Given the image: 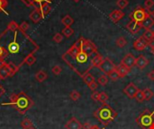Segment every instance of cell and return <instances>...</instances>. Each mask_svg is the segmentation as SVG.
I'll list each match as a JSON object with an SVG mask.
<instances>
[{"label":"cell","instance_id":"7bdbcfd3","mask_svg":"<svg viewBox=\"0 0 154 129\" xmlns=\"http://www.w3.org/2000/svg\"><path fill=\"white\" fill-rule=\"evenodd\" d=\"M154 5V0H145L144 2V8L147 11H150V9Z\"/></svg>","mask_w":154,"mask_h":129},{"label":"cell","instance_id":"74e56055","mask_svg":"<svg viewBox=\"0 0 154 129\" xmlns=\"http://www.w3.org/2000/svg\"><path fill=\"white\" fill-rule=\"evenodd\" d=\"M128 4H129V0H117L116 2V4L120 8V10L125 9L128 5Z\"/></svg>","mask_w":154,"mask_h":129},{"label":"cell","instance_id":"f35d334b","mask_svg":"<svg viewBox=\"0 0 154 129\" xmlns=\"http://www.w3.org/2000/svg\"><path fill=\"white\" fill-rule=\"evenodd\" d=\"M112 81H117V80H119L120 79V76H119V75H118V73H117V71H116V69H115L114 71H112L108 75H107Z\"/></svg>","mask_w":154,"mask_h":129},{"label":"cell","instance_id":"f907efd6","mask_svg":"<svg viewBox=\"0 0 154 129\" xmlns=\"http://www.w3.org/2000/svg\"><path fill=\"white\" fill-rule=\"evenodd\" d=\"M147 76H148V78H149L151 81H154V70L149 72L148 75H147Z\"/></svg>","mask_w":154,"mask_h":129},{"label":"cell","instance_id":"44dd1931","mask_svg":"<svg viewBox=\"0 0 154 129\" xmlns=\"http://www.w3.org/2000/svg\"><path fill=\"white\" fill-rule=\"evenodd\" d=\"M40 9H41V12L43 15V17H45L51 10V4L50 3H47V2H44L43 4H42L41 5H39Z\"/></svg>","mask_w":154,"mask_h":129},{"label":"cell","instance_id":"9a60e30c","mask_svg":"<svg viewBox=\"0 0 154 129\" xmlns=\"http://www.w3.org/2000/svg\"><path fill=\"white\" fill-rule=\"evenodd\" d=\"M66 129H82L81 123L76 119V118H71L65 125Z\"/></svg>","mask_w":154,"mask_h":129},{"label":"cell","instance_id":"3957f363","mask_svg":"<svg viewBox=\"0 0 154 129\" xmlns=\"http://www.w3.org/2000/svg\"><path fill=\"white\" fill-rule=\"evenodd\" d=\"M10 101L6 103H2L3 106H11L15 110H17L21 115L25 114L33 105V101L23 92L19 93H13L9 97Z\"/></svg>","mask_w":154,"mask_h":129},{"label":"cell","instance_id":"e0dca14e","mask_svg":"<svg viewBox=\"0 0 154 129\" xmlns=\"http://www.w3.org/2000/svg\"><path fill=\"white\" fill-rule=\"evenodd\" d=\"M103 61H104V57L100 54H98V53L95 54L93 56V57L91 58V66H92V68L93 67L99 68L100 66L102 65Z\"/></svg>","mask_w":154,"mask_h":129},{"label":"cell","instance_id":"8d00e7d4","mask_svg":"<svg viewBox=\"0 0 154 129\" xmlns=\"http://www.w3.org/2000/svg\"><path fill=\"white\" fill-rule=\"evenodd\" d=\"M102 104H106V101H108V95L106 94V92H99V100H98Z\"/></svg>","mask_w":154,"mask_h":129},{"label":"cell","instance_id":"60d3db41","mask_svg":"<svg viewBox=\"0 0 154 129\" xmlns=\"http://www.w3.org/2000/svg\"><path fill=\"white\" fill-rule=\"evenodd\" d=\"M29 27H30V25H29V23L27 22H23L20 25H19V30L21 31H23V32H26V31L29 29Z\"/></svg>","mask_w":154,"mask_h":129},{"label":"cell","instance_id":"ab89813d","mask_svg":"<svg viewBox=\"0 0 154 129\" xmlns=\"http://www.w3.org/2000/svg\"><path fill=\"white\" fill-rule=\"evenodd\" d=\"M51 72H52V74L55 75H60V73L62 72V68H61V66L56 65V66H54L51 68Z\"/></svg>","mask_w":154,"mask_h":129},{"label":"cell","instance_id":"6125c7cd","mask_svg":"<svg viewBox=\"0 0 154 129\" xmlns=\"http://www.w3.org/2000/svg\"><path fill=\"white\" fill-rule=\"evenodd\" d=\"M153 38H154V31H153Z\"/></svg>","mask_w":154,"mask_h":129},{"label":"cell","instance_id":"681fc988","mask_svg":"<svg viewBox=\"0 0 154 129\" xmlns=\"http://www.w3.org/2000/svg\"><path fill=\"white\" fill-rule=\"evenodd\" d=\"M33 1H34L35 4H39V5H41L42 4V2H47V3H50V4L52 2V0H33Z\"/></svg>","mask_w":154,"mask_h":129},{"label":"cell","instance_id":"f6af8a7d","mask_svg":"<svg viewBox=\"0 0 154 129\" xmlns=\"http://www.w3.org/2000/svg\"><path fill=\"white\" fill-rule=\"evenodd\" d=\"M26 6H31V7H37L33 0H21Z\"/></svg>","mask_w":154,"mask_h":129},{"label":"cell","instance_id":"cb8c5ba5","mask_svg":"<svg viewBox=\"0 0 154 129\" xmlns=\"http://www.w3.org/2000/svg\"><path fill=\"white\" fill-rule=\"evenodd\" d=\"M7 66H8L9 71H10V77L14 76V75L18 72V70L20 69V67H19L17 65H15V64H14V63H12V62L7 63Z\"/></svg>","mask_w":154,"mask_h":129},{"label":"cell","instance_id":"e575fe53","mask_svg":"<svg viewBox=\"0 0 154 129\" xmlns=\"http://www.w3.org/2000/svg\"><path fill=\"white\" fill-rule=\"evenodd\" d=\"M138 102H143L145 101V98H144V94H143V92L142 90H139L138 92L136 93L135 95V98H134Z\"/></svg>","mask_w":154,"mask_h":129},{"label":"cell","instance_id":"52a82bcc","mask_svg":"<svg viewBox=\"0 0 154 129\" xmlns=\"http://www.w3.org/2000/svg\"><path fill=\"white\" fill-rule=\"evenodd\" d=\"M116 68V66L115 65V63L109 57L104 58V61H103L102 65L99 67V69L101 70V72H103L104 75H108Z\"/></svg>","mask_w":154,"mask_h":129},{"label":"cell","instance_id":"5bb4252c","mask_svg":"<svg viewBox=\"0 0 154 129\" xmlns=\"http://www.w3.org/2000/svg\"><path fill=\"white\" fill-rule=\"evenodd\" d=\"M149 63H150L149 59L143 55H140L138 57H136V60H135V66L141 70L144 69L149 65Z\"/></svg>","mask_w":154,"mask_h":129},{"label":"cell","instance_id":"b9f144b4","mask_svg":"<svg viewBox=\"0 0 154 129\" xmlns=\"http://www.w3.org/2000/svg\"><path fill=\"white\" fill-rule=\"evenodd\" d=\"M62 40H63V35H62V33H56V34L53 36V38H52V40H53L54 42H56V43H60V42L62 41Z\"/></svg>","mask_w":154,"mask_h":129},{"label":"cell","instance_id":"1f68e13d","mask_svg":"<svg viewBox=\"0 0 154 129\" xmlns=\"http://www.w3.org/2000/svg\"><path fill=\"white\" fill-rule=\"evenodd\" d=\"M97 82H98V84H99L100 85L105 86V85H106L107 83H108V76H107L106 75H102L97 79Z\"/></svg>","mask_w":154,"mask_h":129},{"label":"cell","instance_id":"11a10c76","mask_svg":"<svg viewBox=\"0 0 154 129\" xmlns=\"http://www.w3.org/2000/svg\"><path fill=\"white\" fill-rule=\"evenodd\" d=\"M91 129H102V128H99V127H97V126H93Z\"/></svg>","mask_w":154,"mask_h":129},{"label":"cell","instance_id":"be15d7a7","mask_svg":"<svg viewBox=\"0 0 154 129\" xmlns=\"http://www.w3.org/2000/svg\"><path fill=\"white\" fill-rule=\"evenodd\" d=\"M0 80H1V78H0Z\"/></svg>","mask_w":154,"mask_h":129},{"label":"cell","instance_id":"9f6ffc18","mask_svg":"<svg viewBox=\"0 0 154 129\" xmlns=\"http://www.w3.org/2000/svg\"><path fill=\"white\" fill-rule=\"evenodd\" d=\"M150 13H151V16L154 19V10L153 11H152V12H150Z\"/></svg>","mask_w":154,"mask_h":129},{"label":"cell","instance_id":"db71d44e","mask_svg":"<svg viewBox=\"0 0 154 129\" xmlns=\"http://www.w3.org/2000/svg\"><path fill=\"white\" fill-rule=\"evenodd\" d=\"M6 62H5V60H4V59H2V58H0V68L5 64Z\"/></svg>","mask_w":154,"mask_h":129},{"label":"cell","instance_id":"9c48e42d","mask_svg":"<svg viewBox=\"0 0 154 129\" xmlns=\"http://www.w3.org/2000/svg\"><path fill=\"white\" fill-rule=\"evenodd\" d=\"M135 60H136V57H134V56L133 54L128 53L124 57V58L121 61V64H123L126 67L132 69L135 66Z\"/></svg>","mask_w":154,"mask_h":129},{"label":"cell","instance_id":"91938a15","mask_svg":"<svg viewBox=\"0 0 154 129\" xmlns=\"http://www.w3.org/2000/svg\"><path fill=\"white\" fill-rule=\"evenodd\" d=\"M28 129H36L35 128H33V127H32V128H28Z\"/></svg>","mask_w":154,"mask_h":129},{"label":"cell","instance_id":"4316f807","mask_svg":"<svg viewBox=\"0 0 154 129\" xmlns=\"http://www.w3.org/2000/svg\"><path fill=\"white\" fill-rule=\"evenodd\" d=\"M148 42L149 41H151V40H154L153 38V31L151 30V29H149V30H145V31L143 32V34L142 35Z\"/></svg>","mask_w":154,"mask_h":129},{"label":"cell","instance_id":"7dc6e473","mask_svg":"<svg viewBox=\"0 0 154 129\" xmlns=\"http://www.w3.org/2000/svg\"><path fill=\"white\" fill-rule=\"evenodd\" d=\"M91 99H92L94 101H97L99 100V92H94L91 94Z\"/></svg>","mask_w":154,"mask_h":129},{"label":"cell","instance_id":"816d5d0a","mask_svg":"<svg viewBox=\"0 0 154 129\" xmlns=\"http://www.w3.org/2000/svg\"><path fill=\"white\" fill-rule=\"evenodd\" d=\"M148 46L151 48V51H153L154 50V40H151V41H149V42H148Z\"/></svg>","mask_w":154,"mask_h":129},{"label":"cell","instance_id":"83f0119b","mask_svg":"<svg viewBox=\"0 0 154 129\" xmlns=\"http://www.w3.org/2000/svg\"><path fill=\"white\" fill-rule=\"evenodd\" d=\"M6 30H7V31H15L19 30V25L17 24L16 22L11 21V22L8 23V25H7V27H6Z\"/></svg>","mask_w":154,"mask_h":129},{"label":"cell","instance_id":"ee69618b","mask_svg":"<svg viewBox=\"0 0 154 129\" xmlns=\"http://www.w3.org/2000/svg\"><path fill=\"white\" fill-rule=\"evenodd\" d=\"M8 5L7 0H0V13L1 12H5V8Z\"/></svg>","mask_w":154,"mask_h":129},{"label":"cell","instance_id":"6f0895ef","mask_svg":"<svg viewBox=\"0 0 154 129\" xmlns=\"http://www.w3.org/2000/svg\"><path fill=\"white\" fill-rule=\"evenodd\" d=\"M151 129H154V121H153V124H152V128Z\"/></svg>","mask_w":154,"mask_h":129},{"label":"cell","instance_id":"680465c9","mask_svg":"<svg viewBox=\"0 0 154 129\" xmlns=\"http://www.w3.org/2000/svg\"><path fill=\"white\" fill-rule=\"evenodd\" d=\"M73 1H74V2H76V3H78V2H79L80 0H73Z\"/></svg>","mask_w":154,"mask_h":129},{"label":"cell","instance_id":"484cf974","mask_svg":"<svg viewBox=\"0 0 154 129\" xmlns=\"http://www.w3.org/2000/svg\"><path fill=\"white\" fill-rule=\"evenodd\" d=\"M82 79H83V81H84L88 85H89L91 83L95 82V77H94L90 73H87L86 75H84L82 76Z\"/></svg>","mask_w":154,"mask_h":129},{"label":"cell","instance_id":"f546056e","mask_svg":"<svg viewBox=\"0 0 154 129\" xmlns=\"http://www.w3.org/2000/svg\"><path fill=\"white\" fill-rule=\"evenodd\" d=\"M73 33H74V31L71 27H65L62 30V35H64L67 38H69Z\"/></svg>","mask_w":154,"mask_h":129},{"label":"cell","instance_id":"d4e9b609","mask_svg":"<svg viewBox=\"0 0 154 129\" xmlns=\"http://www.w3.org/2000/svg\"><path fill=\"white\" fill-rule=\"evenodd\" d=\"M61 22H62V24H63L65 27H70V26L73 24L74 20H73V18H72L71 16L66 15V16H64V17L62 18Z\"/></svg>","mask_w":154,"mask_h":129},{"label":"cell","instance_id":"7a4b0ae2","mask_svg":"<svg viewBox=\"0 0 154 129\" xmlns=\"http://www.w3.org/2000/svg\"><path fill=\"white\" fill-rule=\"evenodd\" d=\"M84 40L82 37L79 38L61 57L63 61L81 77L92 68L90 57L82 50Z\"/></svg>","mask_w":154,"mask_h":129},{"label":"cell","instance_id":"5b68a950","mask_svg":"<svg viewBox=\"0 0 154 129\" xmlns=\"http://www.w3.org/2000/svg\"><path fill=\"white\" fill-rule=\"evenodd\" d=\"M154 121V112L145 110L136 119L138 126L143 129H151Z\"/></svg>","mask_w":154,"mask_h":129},{"label":"cell","instance_id":"f5cc1de1","mask_svg":"<svg viewBox=\"0 0 154 129\" xmlns=\"http://www.w3.org/2000/svg\"><path fill=\"white\" fill-rule=\"evenodd\" d=\"M5 88L0 84V98L5 94Z\"/></svg>","mask_w":154,"mask_h":129},{"label":"cell","instance_id":"4dcf8cb0","mask_svg":"<svg viewBox=\"0 0 154 129\" xmlns=\"http://www.w3.org/2000/svg\"><path fill=\"white\" fill-rule=\"evenodd\" d=\"M116 46L118 48H124L125 46L127 45V40L124 38V37H119L117 40H116Z\"/></svg>","mask_w":154,"mask_h":129},{"label":"cell","instance_id":"ffe728a7","mask_svg":"<svg viewBox=\"0 0 154 129\" xmlns=\"http://www.w3.org/2000/svg\"><path fill=\"white\" fill-rule=\"evenodd\" d=\"M154 25V19L151 16V14L142 22V26L143 28H144L145 30H149L151 29Z\"/></svg>","mask_w":154,"mask_h":129},{"label":"cell","instance_id":"277c9868","mask_svg":"<svg viewBox=\"0 0 154 129\" xmlns=\"http://www.w3.org/2000/svg\"><path fill=\"white\" fill-rule=\"evenodd\" d=\"M117 112L110 105L106 103L103 104L99 109H97L94 112L95 118L104 126H107L109 123H111L117 117Z\"/></svg>","mask_w":154,"mask_h":129},{"label":"cell","instance_id":"d6986e66","mask_svg":"<svg viewBox=\"0 0 154 129\" xmlns=\"http://www.w3.org/2000/svg\"><path fill=\"white\" fill-rule=\"evenodd\" d=\"M7 77H10V71L7 66V63H5L0 68V78H1V80H5Z\"/></svg>","mask_w":154,"mask_h":129},{"label":"cell","instance_id":"8992f818","mask_svg":"<svg viewBox=\"0 0 154 129\" xmlns=\"http://www.w3.org/2000/svg\"><path fill=\"white\" fill-rule=\"evenodd\" d=\"M150 14V11H147L144 7L138 6L129 14V17L131 21H135L137 22L142 23Z\"/></svg>","mask_w":154,"mask_h":129},{"label":"cell","instance_id":"2e32d148","mask_svg":"<svg viewBox=\"0 0 154 129\" xmlns=\"http://www.w3.org/2000/svg\"><path fill=\"white\" fill-rule=\"evenodd\" d=\"M125 16V13L120 10V9H117V10H114L110 14H109V18L111 19V21L113 22H117L118 21H120L123 17Z\"/></svg>","mask_w":154,"mask_h":129},{"label":"cell","instance_id":"ba28073f","mask_svg":"<svg viewBox=\"0 0 154 129\" xmlns=\"http://www.w3.org/2000/svg\"><path fill=\"white\" fill-rule=\"evenodd\" d=\"M82 50L86 54H88L89 57H92L93 55H95V54L97 53V48L95 45V43H93L91 40H86V39L84 40V42H83Z\"/></svg>","mask_w":154,"mask_h":129},{"label":"cell","instance_id":"d6a6232c","mask_svg":"<svg viewBox=\"0 0 154 129\" xmlns=\"http://www.w3.org/2000/svg\"><path fill=\"white\" fill-rule=\"evenodd\" d=\"M21 125H22V128L23 129H28L30 128H32V127H33L32 126V122L30 119H24L22 121Z\"/></svg>","mask_w":154,"mask_h":129},{"label":"cell","instance_id":"4fadbf2b","mask_svg":"<svg viewBox=\"0 0 154 129\" xmlns=\"http://www.w3.org/2000/svg\"><path fill=\"white\" fill-rule=\"evenodd\" d=\"M30 19L34 22V23H37V22H39L41 20H42L44 17H43V15H42V12H41V9H40V7L39 6H37V7H35L34 8V10L30 13Z\"/></svg>","mask_w":154,"mask_h":129},{"label":"cell","instance_id":"6da1fadb","mask_svg":"<svg viewBox=\"0 0 154 129\" xmlns=\"http://www.w3.org/2000/svg\"><path fill=\"white\" fill-rule=\"evenodd\" d=\"M12 35L8 36L5 40L0 36V45L3 46L13 57L21 59V66L23 61L31 53H35L39 49V45L31 39L26 32L17 30L11 31Z\"/></svg>","mask_w":154,"mask_h":129},{"label":"cell","instance_id":"bcb514c9","mask_svg":"<svg viewBox=\"0 0 154 129\" xmlns=\"http://www.w3.org/2000/svg\"><path fill=\"white\" fill-rule=\"evenodd\" d=\"M97 87H98V84H97V83L95 81V82H93V83H91L89 85H88V88L91 90V91H96L97 89Z\"/></svg>","mask_w":154,"mask_h":129},{"label":"cell","instance_id":"94428289","mask_svg":"<svg viewBox=\"0 0 154 129\" xmlns=\"http://www.w3.org/2000/svg\"><path fill=\"white\" fill-rule=\"evenodd\" d=\"M152 54H153V55H154V50H153V51H152Z\"/></svg>","mask_w":154,"mask_h":129},{"label":"cell","instance_id":"f1b7e54d","mask_svg":"<svg viewBox=\"0 0 154 129\" xmlns=\"http://www.w3.org/2000/svg\"><path fill=\"white\" fill-rule=\"evenodd\" d=\"M143 94H144L145 101H150L154 96L153 92L150 88H145L144 90H143Z\"/></svg>","mask_w":154,"mask_h":129},{"label":"cell","instance_id":"d590c367","mask_svg":"<svg viewBox=\"0 0 154 129\" xmlns=\"http://www.w3.org/2000/svg\"><path fill=\"white\" fill-rule=\"evenodd\" d=\"M8 57H9V53H8V51H7V50L3 47V46H1V45H0V58H2V59L5 60Z\"/></svg>","mask_w":154,"mask_h":129},{"label":"cell","instance_id":"603a6c76","mask_svg":"<svg viewBox=\"0 0 154 129\" xmlns=\"http://www.w3.org/2000/svg\"><path fill=\"white\" fill-rule=\"evenodd\" d=\"M35 62H36V57L33 53H31L24 58V60L23 61V65L26 64L28 66H32Z\"/></svg>","mask_w":154,"mask_h":129},{"label":"cell","instance_id":"ac0fdd59","mask_svg":"<svg viewBox=\"0 0 154 129\" xmlns=\"http://www.w3.org/2000/svg\"><path fill=\"white\" fill-rule=\"evenodd\" d=\"M116 71H117V73H118L120 78L125 77V76L130 73V71H131L130 68L126 67V66H124L123 64H120V65L116 66Z\"/></svg>","mask_w":154,"mask_h":129},{"label":"cell","instance_id":"836d02e7","mask_svg":"<svg viewBox=\"0 0 154 129\" xmlns=\"http://www.w3.org/2000/svg\"><path fill=\"white\" fill-rule=\"evenodd\" d=\"M69 97H70V99H71L73 101H78L79 100V98H80V93H79L78 91L74 90V91H72V92L69 93Z\"/></svg>","mask_w":154,"mask_h":129},{"label":"cell","instance_id":"30bf717a","mask_svg":"<svg viewBox=\"0 0 154 129\" xmlns=\"http://www.w3.org/2000/svg\"><path fill=\"white\" fill-rule=\"evenodd\" d=\"M138 91H139L138 87H137L134 84H133V83H130V84L124 89V92H125V93L128 96V98H130V99H134L136 93L138 92Z\"/></svg>","mask_w":154,"mask_h":129},{"label":"cell","instance_id":"8fae6325","mask_svg":"<svg viewBox=\"0 0 154 129\" xmlns=\"http://www.w3.org/2000/svg\"><path fill=\"white\" fill-rule=\"evenodd\" d=\"M143 26H142V23L140 22H137L135 21H131L129 22L127 24H126V29L133 34H136L138 33L141 30H142Z\"/></svg>","mask_w":154,"mask_h":129},{"label":"cell","instance_id":"7402d4cb","mask_svg":"<svg viewBox=\"0 0 154 129\" xmlns=\"http://www.w3.org/2000/svg\"><path fill=\"white\" fill-rule=\"evenodd\" d=\"M47 78H48V75H47V73H46L45 71H43V70L38 71V72L36 73V75H35V79H36L39 83L44 82Z\"/></svg>","mask_w":154,"mask_h":129},{"label":"cell","instance_id":"7c38bea8","mask_svg":"<svg viewBox=\"0 0 154 129\" xmlns=\"http://www.w3.org/2000/svg\"><path fill=\"white\" fill-rule=\"evenodd\" d=\"M148 46V41L143 37L140 36L134 42V48L138 50V51H143L146 48V47Z\"/></svg>","mask_w":154,"mask_h":129},{"label":"cell","instance_id":"c3c4849f","mask_svg":"<svg viewBox=\"0 0 154 129\" xmlns=\"http://www.w3.org/2000/svg\"><path fill=\"white\" fill-rule=\"evenodd\" d=\"M92 127H93V126H92L89 122H86L85 124L82 125V128L83 129H91L92 128Z\"/></svg>","mask_w":154,"mask_h":129}]
</instances>
